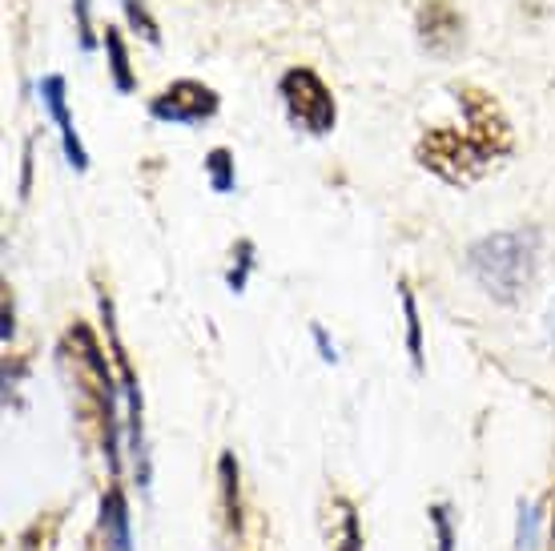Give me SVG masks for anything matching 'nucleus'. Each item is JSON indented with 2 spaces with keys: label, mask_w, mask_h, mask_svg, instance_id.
<instances>
[{
  "label": "nucleus",
  "mask_w": 555,
  "mask_h": 551,
  "mask_svg": "<svg viewBox=\"0 0 555 551\" xmlns=\"http://www.w3.org/2000/svg\"><path fill=\"white\" fill-rule=\"evenodd\" d=\"M61 359L65 367L77 371V386L85 390V399L93 402V414H98V423L105 427V447H109V463H117V399H113V374L105 367L98 350V338L89 334L85 322H73V331L65 334V343H61Z\"/></svg>",
  "instance_id": "nucleus-3"
},
{
  "label": "nucleus",
  "mask_w": 555,
  "mask_h": 551,
  "mask_svg": "<svg viewBox=\"0 0 555 551\" xmlns=\"http://www.w3.org/2000/svg\"><path fill=\"white\" fill-rule=\"evenodd\" d=\"M250 270H254V242H237L234 249V266H230V274H225V286L242 294L246 282H250Z\"/></svg>",
  "instance_id": "nucleus-16"
},
{
  "label": "nucleus",
  "mask_w": 555,
  "mask_h": 551,
  "mask_svg": "<svg viewBox=\"0 0 555 551\" xmlns=\"http://www.w3.org/2000/svg\"><path fill=\"white\" fill-rule=\"evenodd\" d=\"M73 16H77V44H81V53H93L98 49V37H93V0H73Z\"/></svg>",
  "instance_id": "nucleus-17"
},
{
  "label": "nucleus",
  "mask_w": 555,
  "mask_h": 551,
  "mask_svg": "<svg viewBox=\"0 0 555 551\" xmlns=\"http://www.w3.org/2000/svg\"><path fill=\"white\" fill-rule=\"evenodd\" d=\"M105 551H133V536H129V515H126V499L121 491H109L105 499Z\"/></svg>",
  "instance_id": "nucleus-9"
},
{
  "label": "nucleus",
  "mask_w": 555,
  "mask_h": 551,
  "mask_svg": "<svg viewBox=\"0 0 555 551\" xmlns=\"http://www.w3.org/2000/svg\"><path fill=\"white\" fill-rule=\"evenodd\" d=\"M278 97H282V110H286L294 129H302L310 138L334 133L338 105H334V93L326 89V81L310 65H291L282 73L278 77Z\"/></svg>",
  "instance_id": "nucleus-4"
},
{
  "label": "nucleus",
  "mask_w": 555,
  "mask_h": 551,
  "mask_svg": "<svg viewBox=\"0 0 555 551\" xmlns=\"http://www.w3.org/2000/svg\"><path fill=\"white\" fill-rule=\"evenodd\" d=\"M540 266V234L535 230H507V234H487L467 249V270L495 303L512 306L535 282Z\"/></svg>",
  "instance_id": "nucleus-2"
},
{
  "label": "nucleus",
  "mask_w": 555,
  "mask_h": 551,
  "mask_svg": "<svg viewBox=\"0 0 555 551\" xmlns=\"http://www.w3.org/2000/svg\"><path fill=\"white\" fill-rule=\"evenodd\" d=\"M338 551H362L359 520H354V508H350V503H343V539H338Z\"/></svg>",
  "instance_id": "nucleus-18"
},
{
  "label": "nucleus",
  "mask_w": 555,
  "mask_h": 551,
  "mask_svg": "<svg viewBox=\"0 0 555 551\" xmlns=\"http://www.w3.org/2000/svg\"><path fill=\"white\" fill-rule=\"evenodd\" d=\"M105 56H109V81L117 93H133L138 89V73L129 65V49H126V37H121V28H105Z\"/></svg>",
  "instance_id": "nucleus-8"
},
{
  "label": "nucleus",
  "mask_w": 555,
  "mask_h": 551,
  "mask_svg": "<svg viewBox=\"0 0 555 551\" xmlns=\"http://www.w3.org/2000/svg\"><path fill=\"white\" fill-rule=\"evenodd\" d=\"M291 4H314V0H291Z\"/></svg>",
  "instance_id": "nucleus-20"
},
{
  "label": "nucleus",
  "mask_w": 555,
  "mask_h": 551,
  "mask_svg": "<svg viewBox=\"0 0 555 551\" xmlns=\"http://www.w3.org/2000/svg\"><path fill=\"white\" fill-rule=\"evenodd\" d=\"M430 527H435V551H455V515H451V503H435L430 508Z\"/></svg>",
  "instance_id": "nucleus-14"
},
{
  "label": "nucleus",
  "mask_w": 555,
  "mask_h": 551,
  "mask_svg": "<svg viewBox=\"0 0 555 551\" xmlns=\"http://www.w3.org/2000/svg\"><path fill=\"white\" fill-rule=\"evenodd\" d=\"M222 499H225V515H230V527L237 531V515H242V503H237V463L234 456H222Z\"/></svg>",
  "instance_id": "nucleus-15"
},
{
  "label": "nucleus",
  "mask_w": 555,
  "mask_h": 551,
  "mask_svg": "<svg viewBox=\"0 0 555 551\" xmlns=\"http://www.w3.org/2000/svg\"><path fill=\"white\" fill-rule=\"evenodd\" d=\"M399 303H403V315H406V350H411V362L423 367V322H418L415 294H411L406 282H399Z\"/></svg>",
  "instance_id": "nucleus-11"
},
{
  "label": "nucleus",
  "mask_w": 555,
  "mask_h": 551,
  "mask_svg": "<svg viewBox=\"0 0 555 551\" xmlns=\"http://www.w3.org/2000/svg\"><path fill=\"white\" fill-rule=\"evenodd\" d=\"M121 13H126L129 28L138 33L141 41L153 44V49H162V28H157V21H153L150 4L145 0H121Z\"/></svg>",
  "instance_id": "nucleus-10"
},
{
  "label": "nucleus",
  "mask_w": 555,
  "mask_h": 551,
  "mask_svg": "<svg viewBox=\"0 0 555 551\" xmlns=\"http://www.w3.org/2000/svg\"><path fill=\"white\" fill-rule=\"evenodd\" d=\"M552 536H555V515H552Z\"/></svg>",
  "instance_id": "nucleus-21"
},
{
  "label": "nucleus",
  "mask_w": 555,
  "mask_h": 551,
  "mask_svg": "<svg viewBox=\"0 0 555 551\" xmlns=\"http://www.w3.org/2000/svg\"><path fill=\"white\" fill-rule=\"evenodd\" d=\"M415 37L423 53L447 61L467 44V16L459 13L455 0H418Z\"/></svg>",
  "instance_id": "nucleus-6"
},
{
  "label": "nucleus",
  "mask_w": 555,
  "mask_h": 551,
  "mask_svg": "<svg viewBox=\"0 0 555 551\" xmlns=\"http://www.w3.org/2000/svg\"><path fill=\"white\" fill-rule=\"evenodd\" d=\"M314 343H319L322 362H338V350L331 346V338H326V331H322V326H314Z\"/></svg>",
  "instance_id": "nucleus-19"
},
{
  "label": "nucleus",
  "mask_w": 555,
  "mask_h": 551,
  "mask_svg": "<svg viewBox=\"0 0 555 551\" xmlns=\"http://www.w3.org/2000/svg\"><path fill=\"white\" fill-rule=\"evenodd\" d=\"M540 548V508L535 503H519V524H515V551Z\"/></svg>",
  "instance_id": "nucleus-13"
},
{
  "label": "nucleus",
  "mask_w": 555,
  "mask_h": 551,
  "mask_svg": "<svg viewBox=\"0 0 555 551\" xmlns=\"http://www.w3.org/2000/svg\"><path fill=\"white\" fill-rule=\"evenodd\" d=\"M459 125L427 129L415 145V162L447 185H472L512 153V121L495 97L479 85H455Z\"/></svg>",
  "instance_id": "nucleus-1"
},
{
  "label": "nucleus",
  "mask_w": 555,
  "mask_h": 551,
  "mask_svg": "<svg viewBox=\"0 0 555 551\" xmlns=\"http://www.w3.org/2000/svg\"><path fill=\"white\" fill-rule=\"evenodd\" d=\"M218 110H222L218 89H209V85L194 81V77L166 85L150 101V117L166 125H206L209 117H218Z\"/></svg>",
  "instance_id": "nucleus-5"
},
{
  "label": "nucleus",
  "mask_w": 555,
  "mask_h": 551,
  "mask_svg": "<svg viewBox=\"0 0 555 551\" xmlns=\"http://www.w3.org/2000/svg\"><path fill=\"white\" fill-rule=\"evenodd\" d=\"M206 178L214 185V193H234L237 185V169H234V153L230 150H214L206 157Z\"/></svg>",
  "instance_id": "nucleus-12"
},
{
  "label": "nucleus",
  "mask_w": 555,
  "mask_h": 551,
  "mask_svg": "<svg viewBox=\"0 0 555 551\" xmlns=\"http://www.w3.org/2000/svg\"><path fill=\"white\" fill-rule=\"evenodd\" d=\"M41 101H44V113L53 117L56 125V138H61V150H65V162H69L77 174L89 169V153L81 145V133H77V125H73V113H69V81L61 77V73H49L41 81Z\"/></svg>",
  "instance_id": "nucleus-7"
}]
</instances>
